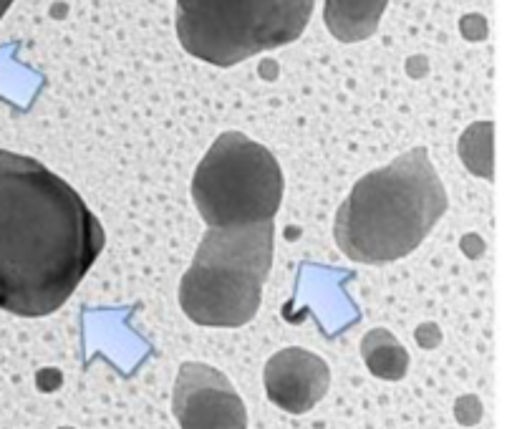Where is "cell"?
I'll return each mask as SVG.
<instances>
[{"label": "cell", "instance_id": "cell-11", "mask_svg": "<svg viewBox=\"0 0 512 429\" xmlns=\"http://www.w3.org/2000/svg\"><path fill=\"white\" fill-rule=\"evenodd\" d=\"M454 417L460 419L462 424H475L482 417V404L477 397H462L454 407Z\"/></svg>", "mask_w": 512, "mask_h": 429}, {"label": "cell", "instance_id": "cell-1", "mask_svg": "<svg viewBox=\"0 0 512 429\" xmlns=\"http://www.w3.org/2000/svg\"><path fill=\"white\" fill-rule=\"evenodd\" d=\"M106 233L84 197L26 154L0 149V311H59L104 250Z\"/></svg>", "mask_w": 512, "mask_h": 429}, {"label": "cell", "instance_id": "cell-7", "mask_svg": "<svg viewBox=\"0 0 512 429\" xmlns=\"http://www.w3.org/2000/svg\"><path fill=\"white\" fill-rule=\"evenodd\" d=\"M263 382L270 404L288 414H306L328 394L331 369L313 351L291 346L270 356Z\"/></svg>", "mask_w": 512, "mask_h": 429}, {"label": "cell", "instance_id": "cell-3", "mask_svg": "<svg viewBox=\"0 0 512 429\" xmlns=\"http://www.w3.org/2000/svg\"><path fill=\"white\" fill-rule=\"evenodd\" d=\"M313 0H177V38L190 56L230 69L298 41Z\"/></svg>", "mask_w": 512, "mask_h": 429}, {"label": "cell", "instance_id": "cell-2", "mask_svg": "<svg viewBox=\"0 0 512 429\" xmlns=\"http://www.w3.org/2000/svg\"><path fill=\"white\" fill-rule=\"evenodd\" d=\"M447 205L427 147H414L351 187L336 210L333 238L354 263H394L427 240Z\"/></svg>", "mask_w": 512, "mask_h": 429}, {"label": "cell", "instance_id": "cell-4", "mask_svg": "<svg viewBox=\"0 0 512 429\" xmlns=\"http://www.w3.org/2000/svg\"><path fill=\"white\" fill-rule=\"evenodd\" d=\"M283 187V170L268 147L243 132H225L197 165L192 200L207 228H240L273 223Z\"/></svg>", "mask_w": 512, "mask_h": 429}, {"label": "cell", "instance_id": "cell-10", "mask_svg": "<svg viewBox=\"0 0 512 429\" xmlns=\"http://www.w3.org/2000/svg\"><path fill=\"white\" fill-rule=\"evenodd\" d=\"M361 356H364L366 366L376 379L399 382V379L407 377L409 354L391 331L371 329L361 339Z\"/></svg>", "mask_w": 512, "mask_h": 429}, {"label": "cell", "instance_id": "cell-9", "mask_svg": "<svg viewBox=\"0 0 512 429\" xmlns=\"http://www.w3.org/2000/svg\"><path fill=\"white\" fill-rule=\"evenodd\" d=\"M389 0H326L323 21L341 43H359L379 31Z\"/></svg>", "mask_w": 512, "mask_h": 429}, {"label": "cell", "instance_id": "cell-6", "mask_svg": "<svg viewBox=\"0 0 512 429\" xmlns=\"http://www.w3.org/2000/svg\"><path fill=\"white\" fill-rule=\"evenodd\" d=\"M180 429H248V409L233 382L202 361H185L172 392Z\"/></svg>", "mask_w": 512, "mask_h": 429}, {"label": "cell", "instance_id": "cell-5", "mask_svg": "<svg viewBox=\"0 0 512 429\" xmlns=\"http://www.w3.org/2000/svg\"><path fill=\"white\" fill-rule=\"evenodd\" d=\"M263 286L258 276L230 265L192 263L180 281V306L197 326L240 329L258 316Z\"/></svg>", "mask_w": 512, "mask_h": 429}, {"label": "cell", "instance_id": "cell-8", "mask_svg": "<svg viewBox=\"0 0 512 429\" xmlns=\"http://www.w3.org/2000/svg\"><path fill=\"white\" fill-rule=\"evenodd\" d=\"M275 253V225H240V228H207L197 248L195 265H230L268 281Z\"/></svg>", "mask_w": 512, "mask_h": 429}, {"label": "cell", "instance_id": "cell-13", "mask_svg": "<svg viewBox=\"0 0 512 429\" xmlns=\"http://www.w3.org/2000/svg\"><path fill=\"white\" fill-rule=\"evenodd\" d=\"M13 3H16V0H0V21H3V16H6L8 8H11Z\"/></svg>", "mask_w": 512, "mask_h": 429}, {"label": "cell", "instance_id": "cell-12", "mask_svg": "<svg viewBox=\"0 0 512 429\" xmlns=\"http://www.w3.org/2000/svg\"><path fill=\"white\" fill-rule=\"evenodd\" d=\"M417 341L424 349H434V346L439 344V329L434 324H424L422 329L417 331Z\"/></svg>", "mask_w": 512, "mask_h": 429}]
</instances>
